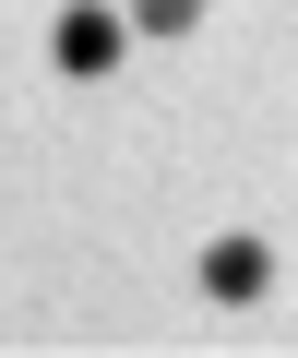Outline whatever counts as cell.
Returning <instances> with one entry per match:
<instances>
[{
	"label": "cell",
	"mask_w": 298,
	"mask_h": 358,
	"mask_svg": "<svg viewBox=\"0 0 298 358\" xmlns=\"http://www.w3.org/2000/svg\"><path fill=\"white\" fill-rule=\"evenodd\" d=\"M119 48H131V24H119V0H72V13L48 24V60H60L72 84H96V72H119Z\"/></svg>",
	"instance_id": "6da1fadb"
},
{
	"label": "cell",
	"mask_w": 298,
	"mask_h": 358,
	"mask_svg": "<svg viewBox=\"0 0 298 358\" xmlns=\"http://www.w3.org/2000/svg\"><path fill=\"white\" fill-rule=\"evenodd\" d=\"M203 287H215L227 310H251V299L274 287V251H262V239H215V251H203Z\"/></svg>",
	"instance_id": "7a4b0ae2"
},
{
	"label": "cell",
	"mask_w": 298,
	"mask_h": 358,
	"mask_svg": "<svg viewBox=\"0 0 298 358\" xmlns=\"http://www.w3.org/2000/svg\"><path fill=\"white\" fill-rule=\"evenodd\" d=\"M119 24H131V36H191L203 0H119Z\"/></svg>",
	"instance_id": "3957f363"
}]
</instances>
